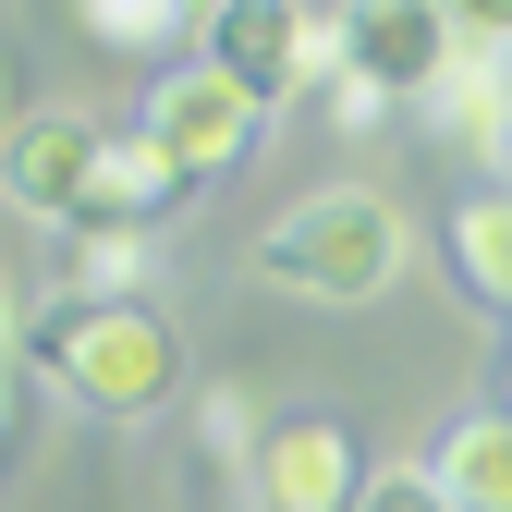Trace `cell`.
Masks as SVG:
<instances>
[{
  "label": "cell",
  "instance_id": "9a60e30c",
  "mask_svg": "<svg viewBox=\"0 0 512 512\" xmlns=\"http://www.w3.org/2000/svg\"><path fill=\"white\" fill-rule=\"evenodd\" d=\"M354 512H452V488H439V476H427V464H378V476H366V500H354Z\"/></svg>",
  "mask_w": 512,
  "mask_h": 512
},
{
  "label": "cell",
  "instance_id": "6da1fadb",
  "mask_svg": "<svg viewBox=\"0 0 512 512\" xmlns=\"http://www.w3.org/2000/svg\"><path fill=\"white\" fill-rule=\"evenodd\" d=\"M13 354L37 391H61L98 427H147L171 391H183V342L159 305H86V293H49L13 317Z\"/></svg>",
  "mask_w": 512,
  "mask_h": 512
},
{
  "label": "cell",
  "instance_id": "52a82bcc",
  "mask_svg": "<svg viewBox=\"0 0 512 512\" xmlns=\"http://www.w3.org/2000/svg\"><path fill=\"white\" fill-rule=\"evenodd\" d=\"M98 147H110V122H86V110H25L13 135H0V208L74 232L86 220V183H98Z\"/></svg>",
  "mask_w": 512,
  "mask_h": 512
},
{
  "label": "cell",
  "instance_id": "5bb4252c",
  "mask_svg": "<svg viewBox=\"0 0 512 512\" xmlns=\"http://www.w3.org/2000/svg\"><path fill=\"white\" fill-rule=\"evenodd\" d=\"M256 439H269V403H256V391H232V378H220V391H208V452L244 476L256 464Z\"/></svg>",
  "mask_w": 512,
  "mask_h": 512
},
{
  "label": "cell",
  "instance_id": "ac0fdd59",
  "mask_svg": "<svg viewBox=\"0 0 512 512\" xmlns=\"http://www.w3.org/2000/svg\"><path fill=\"white\" fill-rule=\"evenodd\" d=\"M0 135H13V110H0Z\"/></svg>",
  "mask_w": 512,
  "mask_h": 512
},
{
  "label": "cell",
  "instance_id": "5b68a950",
  "mask_svg": "<svg viewBox=\"0 0 512 512\" xmlns=\"http://www.w3.org/2000/svg\"><path fill=\"white\" fill-rule=\"evenodd\" d=\"M330 37H342V74H366L391 110H415L464 49L452 0H330Z\"/></svg>",
  "mask_w": 512,
  "mask_h": 512
},
{
  "label": "cell",
  "instance_id": "2e32d148",
  "mask_svg": "<svg viewBox=\"0 0 512 512\" xmlns=\"http://www.w3.org/2000/svg\"><path fill=\"white\" fill-rule=\"evenodd\" d=\"M452 25H464V49H512V0H452Z\"/></svg>",
  "mask_w": 512,
  "mask_h": 512
},
{
  "label": "cell",
  "instance_id": "30bf717a",
  "mask_svg": "<svg viewBox=\"0 0 512 512\" xmlns=\"http://www.w3.org/2000/svg\"><path fill=\"white\" fill-rule=\"evenodd\" d=\"M427 476L452 488V512H512V403L452 415V427H439V452H427Z\"/></svg>",
  "mask_w": 512,
  "mask_h": 512
},
{
  "label": "cell",
  "instance_id": "3957f363",
  "mask_svg": "<svg viewBox=\"0 0 512 512\" xmlns=\"http://www.w3.org/2000/svg\"><path fill=\"white\" fill-rule=\"evenodd\" d=\"M196 49L220 61L256 110H293L305 86L342 74V37H330V13H305V0H208Z\"/></svg>",
  "mask_w": 512,
  "mask_h": 512
},
{
  "label": "cell",
  "instance_id": "8992f818",
  "mask_svg": "<svg viewBox=\"0 0 512 512\" xmlns=\"http://www.w3.org/2000/svg\"><path fill=\"white\" fill-rule=\"evenodd\" d=\"M366 500V452L342 415H269L244 464V512H354Z\"/></svg>",
  "mask_w": 512,
  "mask_h": 512
},
{
  "label": "cell",
  "instance_id": "9c48e42d",
  "mask_svg": "<svg viewBox=\"0 0 512 512\" xmlns=\"http://www.w3.org/2000/svg\"><path fill=\"white\" fill-rule=\"evenodd\" d=\"M415 135H439L476 171H500L512 159V49H452V74L415 98Z\"/></svg>",
  "mask_w": 512,
  "mask_h": 512
},
{
  "label": "cell",
  "instance_id": "e0dca14e",
  "mask_svg": "<svg viewBox=\"0 0 512 512\" xmlns=\"http://www.w3.org/2000/svg\"><path fill=\"white\" fill-rule=\"evenodd\" d=\"M500 403H512V342H500Z\"/></svg>",
  "mask_w": 512,
  "mask_h": 512
},
{
  "label": "cell",
  "instance_id": "d6986e66",
  "mask_svg": "<svg viewBox=\"0 0 512 512\" xmlns=\"http://www.w3.org/2000/svg\"><path fill=\"white\" fill-rule=\"evenodd\" d=\"M0 305H13V293H0Z\"/></svg>",
  "mask_w": 512,
  "mask_h": 512
},
{
  "label": "cell",
  "instance_id": "7c38bea8",
  "mask_svg": "<svg viewBox=\"0 0 512 512\" xmlns=\"http://www.w3.org/2000/svg\"><path fill=\"white\" fill-rule=\"evenodd\" d=\"M147 281H159V232H61V293L147 305Z\"/></svg>",
  "mask_w": 512,
  "mask_h": 512
},
{
  "label": "cell",
  "instance_id": "ba28073f",
  "mask_svg": "<svg viewBox=\"0 0 512 512\" xmlns=\"http://www.w3.org/2000/svg\"><path fill=\"white\" fill-rule=\"evenodd\" d=\"M183 196H196V171H183L147 122H110V147H98V183H86V220H74V232H171Z\"/></svg>",
  "mask_w": 512,
  "mask_h": 512
},
{
  "label": "cell",
  "instance_id": "4fadbf2b",
  "mask_svg": "<svg viewBox=\"0 0 512 512\" xmlns=\"http://www.w3.org/2000/svg\"><path fill=\"white\" fill-rule=\"evenodd\" d=\"M74 25L98 49H183V37L208 25V0H74Z\"/></svg>",
  "mask_w": 512,
  "mask_h": 512
},
{
  "label": "cell",
  "instance_id": "8fae6325",
  "mask_svg": "<svg viewBox=\"0 0 512 512\" xmlns=\"http://www.w3.org/2000/svg\"><path fill=\"white\" fill-rule=\"evenodd\" d=\"M439 256H452L464 305L512 317V183H476V196H464L452 220H439Z\"/></svg>",
  "mask_w": 512,
  "mask_h": 512
},
{
  "label": "cell",
  "instance_id": "7a4b0ae2",
  "mask_svg": "<svg viewBox=\"0 0 512 512\" xmlns=\"http://www.w3.org/2000/svg\"><path fill=\"white\" fill-rule=\"evenodd\" d=\"M244 269L305 293V305H378L415 269V220L378 196V183H317V196H293L269 232L244 244Z\"/></svg>",
  "mask_w": 512,
  "mask_h": 512
},
{
  "label": "cell",
  "instance_id": "277c9868",
  "mask_svg": "<svg viewBox=\"0 0 512 512\" xmlns=\"http://www.w3.org/2000/svg\"><path fill=\"white\" fill-rule=\"evenodd\" d=\"M147 135L183 159V171H196V183H220V171H244L256 159V135H269V110H256L232 74H220V61L208 49H183V61H159V86H147Z\"/></svg>",
  "mask_w": 512,
  "mask_h": 512
}]
</instances>
